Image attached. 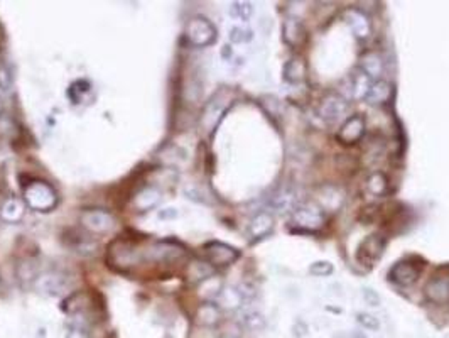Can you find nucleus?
<instances>
[{"mask_svg": "<svg viewBox=\"0 0 449 338\" xmlns=\"http://www.w3.org/2000/svg\"><path fill=\"white\" fill-rule=\"evenodd\" d=\"M292 223L306 232H318L325 227L326 213L314 201H306V203H301L294 208Z\"/></svg>", "mask_w": 449, "mask_h": 338, "instance_id": "2", "label": "nucleus"}, {"mask_svg": "<svg viewBox=\"0 0 449 338\" xmlns=\"http://www.w3.org/2000/svg\"><path fill=\"white\" fill-rule=\"evenodd\" d=\"M22 196H24V203L36 212H51L56 208L58 200H60L56 190L43 179H31L25 183L22 188Z\"/></svg>", "mask_w": 449, "mask_h": 338, "instance_id": "1", "label": "nucleus"}, {"mask_svg": "<svg viewBox=\"0 0 449 338\" xmlns=\"http://www.w3.org/2000/svg\"><path fill=\"white\" fill-rule=\"evenodd\" d=\"M16 275L21 282L24 284H31V282H36V279L39 278V264L36 259H22L16 267Z\"/></svg>", "mask_w": 449, "mask_h": 338, "instance_id": "27", "label": "nucleus"}, {"mask_svg": "<svg viewBox=\"0 0 449 338\" xmlns=\"http://www.w3.org/2000/svg\"><path fill=\"white\" fill-rule=\"evenodd\" d=\"M282 32H284V41L292 47L299 46V44L304 41V36H306V32H304V27H303V22L296 19V17H289V19H286L284 25H282Z\"/></svg>", "mask_w": 449, "mask_h": 338, "instance_id": "24", "label": "nucleus"}, {"mask_svg": "<svg viewBox=\"0 0 449 338\" xmlns=\"http://www.w3.org/2000/svg\"><path fill=\"white\" fill-rule=\"evenodd\" d=\"M244 301L245 300L244 296H242L240 289L231 288V286L222 288L220 295L216 296V304H218L220 308H224V310H238V308H242Z\"/></svg>", "mask_w": 449, "mask_h": 338, "instance_id": "25", "label": "nucleus"}, {"mask_svg": "<svg viewBox=\"0 0 449 338\" xmlns=\"http://www.w3.org/2000/svg\"><path fill=\"white\" fill-rule=\"evenodd\" d=\"M25 207L27 205L19 198H9L0 208V216L7 223H19L25 215Z\"/></svg>", "mask_w": 449, "mask_h": 338, "instance_id": "20", "label": "nucleus"}, {"mask_svg": "<svg viewBox=\"0 0 449 338\" xmlns=\"http://www.w3.org/2000/svg\"><path fill=\"white\" fill-rule=\"evenodd\" d=\"M194 322L200 326H205V328H213L222 322V308L213 301H206V303L198 306Z\"/></svg>", "mask_w": 449, "mask_h": 338, "instance_id": "13", "label": "nucleus"}, {"mask_svg": "<svg viewBox=\"0 0 449 338\" xmlns=\"http://www.w3.org/2000/svg\"><path fill=\"white\" fill-rule=\"evenodd\" d=\"M270 205L274 210H277L279 213H287L294 212V208L297 207V193L296 190L290 188V186H282L274 193L272 196Z\"/></svg>", "mask_w": 449, "mask_h": 338, "instance_id": "16", "label": "nucleus"}, {"mask_svg": "<svg viewBox=\"0 0 449 338\" xmlns=\"http://www.w3.org/2000/svg\"><path fill=\"white\" fill-rule=\"evenodd\" d=\"M106 260H108V264L113 269L124 273L125 269H128V267L135 266L139 262V256L134 244L119 238V240H113L110 244L108 252H106Z\"/></svg>", "mask_w": 449, "mask_h": 338, "instance_id": "4", "label": "nucleus"}, {"mask_svg": "<svg viewBox=\"0 0 449 338\" xmlns=\"http://www.w3.org/2000/svg\"><path fill=\"white\" fill-rule=\"evenodd\" d=\"M343 200H345L343 190L336 188V186L325 185L318 190V201H319L318 205L323 208V210H330V212L338 210V208L343 205Z\"/></svg>", "mask_w": 449, "mask_h": 338, "instance_id": "15", "label": "nucleus"}, {"mask_svg": "<svg viewBox=\"0 0 449 338\" xmlns=\"http://www.w3.org/2000/svg\"><path fill=\"white\" fill-rule=\"evenodd\" d=\"M65 338H91L90 337V328H87V326L69 325L68 333H66Z\"/></svg>", "mask_w": 449, "mask_h": 338, "instance_id": "36", "label": "nucleus"}, {"mask_svg": "<svg viewBox=\"0 0 449 338\" xmlns=\"http://www.w3.org/2000/svg\"><path fill=\"white\" fill-rule=\"evenodd\" d=\"M345 21L349 25V29L353 31V34L360 39H365L370 36L371 27H370V21L363 12H360L358 9H348L345 12Z\"/></svg>", "mask_w": 449, "mask_h": 338, "instance_id": "19", "label": "nucleus"}, {"mask_svg": "<svg viewBox=\"0 0 449 338\" xmlns=\"http://www.w3.org/2000/svg\"><path fill=\"white\" fill-rule=\"evenodd\" d=\"M253 12V7L250 2H235L230 7V16L237 17V19L246 21Z\"/></svg>", "mask_w": 449, "mask_h": 338, "instance_id": "32", "label": "nucleus"}, {"mask_svg": "<svg viewBox=\"0 0 449 338\" xmlns=\"http://www.w3.org/2000/svg\"><path fill=\"white\" fill-rule=\"evenodd\" d=\"M371 80L368 78L365 73L362 71V69H355V71L352 73V93L353 97L356 98V100H362V98L367 97L368 90H370L371 87Z\"/></svg>", "mask_w": 449, "mask_h": 338, "instance_id": "29", "label": "nucleus"}, {"mask_svg": "<svg viewBox=\"0 0 449 338\" xmlns=\"http://www.w3.org/2000/svg\"><path fill=\"white\" fill-rule=\"evenodd\" d=\"M363 297H365L367 303L371 304V306H378V304H380V296H378V293L375 291V289L363 288Z\"/></svg>", "mask_w": 449, "mask_h": 338, "instance_id": "37", "label": "nucleus"}, {"mask_svg": "<svg viewBox=\"0 0 449 338\" xmlns=\"http://www.w3.org/2000/svg\"><path fill=\"white\" fill-rule=\"evenodd\" d=\"M203 252L206 257V262L211 264L213 267L231 266V264L240 257V252H238L237 249L218 240H213V242H208V244H205Z\"/></svg>", "mask_w": 449, "mask_h": 338, "instance_id": "8", "label": "nucleus"}, {"mask_svg": "<svg viewBox=\"0 0 449 338\" xmlns=\"http://www.w3.org/2000/svg\"><path fill=\"white\" fill-rule=\"evenodd\" d=\"M356 322L363 326V328L368 330V332H377L380 328V323L378 319L370 313H358L356 315Z\"/></svg>", "mask_w": 449, "mask_h": 338, "instance_id": "34", "label": "nucleus"}, {"mask_svg": "<svg viewBox=\"0 0 449 338\" xmlns=\"http://www.w3.org/2000/svg\"><path fill=\"white\" fill-rule=\"evenodd\" d=\"M424 295L430 303H449V278H434L424 286Z\"/></svg>", "mask_w": 449, "mask_h": 338, "instance_id": "14", "label": "nucleus"}, {"mask_svg": "<svg viewBox=\"0 0 449 338\" xmlns=\"http://www.w3.org/2000/svg\"><path fill=\"white\" fill-rule=\"evenodd\" d=\"M80 223L90 234H106L115 227V218L102 208H87L80 213Z\"/></svg>", "mask_w": 449, "mask_h": 338, "instance_id": "7", "label": "nucleus"}, {"mask_svg": "<svg viewBox=\"0 0 449 338\" xmlns=\"http://www.w3.org/2000/svg\"><path fill=\"white\" fill-rule=\"evenodd\" d=\"M252 39V31L249 29H242V27H231L230 29V41L235 44L240 43H246Z\"/></svg>", "mask_w": 449, "mask_h": 338, "instance_id": "35", "label": "nucleus"}, {"mask_svg": "<svg viewBox=\"0 0 449 338\" xmlns=\"http://www.w3.org/2000/svg\"><path fill=\"white\" fill-rule=\"evenodd\" d=\"M242 326L250 332H262L266 328V318L255 310H249L242 315Z\"/></svg>", "mask_w": 449, "mask_h": 338, "instance_id": "31", "label": "nucleus"}, {"mask_svg": "<svg viewBox=\"0 0 449 338\" xmlns=\"http://www.w3.org/2000/svg\"><path fill=\"white\" fill-rule=\"evenodd\" d=\"M176 215H178V213H176L174 210H172V208H168V212H161V213H159L161 218H168V216H172V218H174Z\"/></svg>", "mask_w": 449, "mask_h": 338, "instance_id": "38", "label": "nucleus"}, {"mask_svg": "<svg viewBox=\"0 0 449 338\" xmlns=\"http://www.w3.org/2000/svg\"><path fill=\"white\" fill-rule=\"evenodd\" d=\"M360 69L371 80V82H378L384 75V58L378 53H368L362 58V65Z\"/></svg>", "mask_w": 449, "mask_h": 338, "instance_id": "23", "label": "nucleus"}, {"mask_svg": "<svg viewBox=\"0 0 449 338\" xmlns=\"http://www.w3.org/2000/svg\"><path fill=\"white\" fill-rule=\"evenodd\" d=\"M272 230H274V216L268 212H259L250 220L246 232H249L252 240H260V238H266L267 235H270Z\"/></svg>", "mask_w": 449, "mask_h": 338, "instance_id": "12", "label": "nucleus"}, {"mask_svg": "<svg viewBox=\"0 0 449 338\" xmlns=\"http://www.w3.org/2000/svg\"><path fill=\"white\" fill-rule=\"evenodd\" d=\"M2 105H3L2 104V97H0V110H2Z\"/></svg>", "mask_w": 449, "mask_h": 338, "instance_id": "39", "label": "nucleus"}, {"mask_svg": "<svg viewBox=\"0 0 449 338\" xmlns=\"http://www.w3.org/2000/svg\"><path fill=\"white\" fill-rule=\"evenodd\" d=\"M365 128V119L362 115H352L341 126L340 132H338V139L347 146L355 144V142H358L363 137Z\"/></svg>", "mask_w": 449, "mask_h": 338, "instance_id": "10", "label": "nucleus"}, {"mask_svg": "<svg viewBox=\"0 0 449 338\" xmlns=\"http://www.w3.org/2000/svg\"><path fill=\"white\" fill-rule=\"evenodd\" d=\"M66 275H62L60 273H46L41 274L38 279H36L34 286L38 291L44 293V295L49 296H58L65 291L66 288Z\"/></svg>", "mask_w": 449, "mask_h": 338, "instance_id": "11", "label": "nucleus"}, {"mask_svg": "<svg viewBox=\"0 0 449 338\" xmlns=\"http://www.w3.org/2000/svg\"><path fill=\"white\" fill-rule=\"evenodd\" d=\"M390 98H392V84L385 80H378V82L371 83L365 100L370 105H384Z\"/></svg>", "mask_w": 449, "mask_h": 338, "instance_id": "21", "label": "nucleus"}, {"mask_svg": "<svg viewBox=\"0 0 449 338\" xmlns=\"http://www.w3.org/2000/svg\"><path fill=\"white\" fill-rule=\"evenodd\" d=\"M184 254V249L179 244L172 240L157 242L152 249H150V257L157 262H168V260L179 259Z\"/></svg>", "mask_w": 449, "mask_h": 338, "instance_id": "18", "label": "nucleus"}, {"mask_svg": "<svg viewBox=\"0 0 449 338\" xmlns=\"http://www.w3.org/2000/svg\"><path fill=\"white\" fill-rule=\"evenodd\" d=\"M333 271L334 267L330 260H316L309 266V273L316 275V278H326V275L333 274Z\"/></svg>", "mask_w": 449, "mask_h": 338, "instance_id": "33", "label": "nucleus"}, {"mask_svg": "<svg viewBox=\"0 0 449 338\" xmlns=\"http://www.w3.org/2000/svg\"><path fill=\"white\" fill-rule=\"evenodd\" d=\"M187 281L191 282H203L213 275V266L205 260H193L186 269Z\"/></svg>", "mask_w": 449, "mask_h": 338, "instance_id": "28", "label": "nucleus"}, {"mask_svg": "<svg viewBox=\"0 0 449 338\" xmlns=\"http://www.w3.org/2000/svg\"><path fill=\"white\" fill-rule=\"evenodd\" d=\"M161 198H163V194H161L159 190L154 188V186H146L135 194L132 205L137 212H149L161 203Z\"/></svg>", "mask_w": 449, "mask_h": 338, "instance_id": "17", "label": "nucleus"}, {"mask_svg": "<svg viewBox=\"0 0 449 338\" xmlns=\"http://www.w3.org/2000/svg\"><path fill=\"white\" fill-rule=\"evenodd\" d=\"M184 36H186L187 43L193 44V46L206 47L211 46L216 41L218 32H216V27L211 21H208L203 16H194L187 21Z\"/></svg>", "mask_w": 449, "mask_h": 338, "instance_id": "3", "label": "nucleus"}, {"mask_svg": "<svg viewBox=\"0 0 449 338\" xmlns=\"http://www.w3.org/2000/svg\"><path fill=\"white\" fill-rule=\"evenodd\" d=\"M306 76V66H304L303 60L299 58H292L284 66V78L289 83H299L303 82Z\"/></svg>", "mask_w": 449, "mask_h": 338, "instance_id": "30", "label": "nucleus"}, {"mask_svg": "<svg viewBox=\"0 0 449 338\" xmlns=\"http://www.w3.org/2000/svg\"><path fill=\"white\" fill-rule=\"evenodd\" d=\"M385 251V238L380 234L367 235L356 249V260L360 266L371 269L382 259Z\"/></svg>", "mask_w": 449, "mask_h": 338, "instance_id": "5", "label": "nucleus"}, {"mask_svg": "<svg viewBox=\"0 0 449 338\" xmlns=\"http://www.w3.org/2000/svg\"><path fill=\"white\" fill-rule=\"evenodd\" d=\"M224 110H227V104L222 100H218V98H213V100L206 105L203 112V119H201V124H203L206 131H213V128L218 126Z\"/></svg>", "mask_w": 449, "mask_h": 338, "instance_id": "22", "label": "nucleus"}, {"mask_svg": "<svg viewBox=\"0 0 449 338\" xmlns=\"http://www.w3.org/2000/svg\"><path fill=\"white\" fill-rule=\"evenodd\" d=\"M365 188L368 194L375 198H382L389 193V179L382 171L371 172L365 181Z\"/></svg>", "mask_w": 449, "mask_h": 338, "instance_id": "26", "label": "nucleus"}, {"mask_svg": "<svg viewBox=\"0 0 449 338\" xmlns=\"http://www.w3.org/2000/svg\"><path fill=\"white\" fill-rule=\"evenodd\" d=\"M349 104L340 93H327L321 98L318 105V115L326 124H336L348 113Z\"/></svg>", "mask_w": 449, "mask_h": 338, "instance_id": "6", "label": "nucleus"}, {"mask_svg": "<svg viewBox=\"0 0 449 338\" xmlns=\"http://www.w3.org/2000/svg\"><path fill=\"white\" fill-rule=\"evenodd\" d=\"M419 275H421V269L412 262H408V260H400V262L393 264L389 271L390 281L402 286V288H408V286L415 284Z\"/></svg>", "mask_w": 449, "mask_h": 338, "instance_id": "9", "label": "nucleus"}]
</instances>
